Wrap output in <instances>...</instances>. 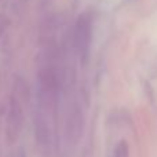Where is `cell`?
<instances>
[{
	"mask_svg": "<svg viewBox=\"0 0 157 157\" xmlns=\"http://www.w3.org/2000/svg\"><path fill=\"white\" fill-rule=\"evenodd\" d=\"M92 41V18L88 13L78 15L73 29V44L80 59L86 61L90 54Z\"/></svg>",
	"mask_w": 157,
	"mask_h": 157,
	"instance_id": "cell-1",
	"label": "cell"
},
{
	"mask_svg": "<svg viewBox=\"0 0 157 157\" xmlns=\"http://www.w3.org/2000/svg\"><path fill=\"white\" fill-rule=\"evenodd\" d=\"M24 124V109L22 103L15 95L10 98L8 103V112H7V120H6V136L10 144L18 139L19 134Z\"/></svg>",
	"mask_w": 157,
	"mask_h": 157,
	"instance_id": "cell-2",
	"label": "cell"
},
{
	"mask_svg": "<svg viewBox=\"0 0 157 157\" xmlns=\"http://www.w3.org/2000/svg\"><path fill=\"white\" fill-rule=\"evenodd\" d=\"M83 113L77 106H73L72 110L69 112V117L66 121V132H68V138L71 139V142H77L80 139L81 134H83Z\"/></svg>",
	"mask_w": 157,
	"mask_h": 157,
	"instance_id": "cell-3",
	"label": "cell"
},
{
	"mask_svg": "<svg viewBox=\"0 0 157 157\" xmlns=\"http://www.w3.org/2000/svg\"><path fill=\"white\" fill-rule=\"evenodd\" d=\"M113 157H130V147L125 141H120L116 145L113 152Z\"/></svg>",
	"mask_w": 157,
	"mask_h": 157,
	"instance_id": "cell-4",
	"label": "cell"
},
{
	"mask_svg": "<svg viewBox=\"0 0 157 157\" xmlns=\"http://www.w3.org/2000/svg\"><path fill=\"white\" fill-rule=\"evenodd\" d=\"M4 29H6V21H4V18L0 17V35L4 32Z\"/></svg>",
	"mask_w": 157,
	"mask_h": 157,
	"instance_id": "cell-5",
	"label": "cell"
},
{
	"mask_svg": "<svg viewBox=\"0 0 157 157\" xmlns=\"http://www.w3.org/2000/svg\"><path fill=\"white\" fill-rule=\"evenodd\" d=\"M19 157H24V155H21V156H19Z\"/></svg>",
	"mask_w": 157,
	"mask_h": 157,
	"instance_id": "cell-6",
	"label": "cell"
}]
</instances>
